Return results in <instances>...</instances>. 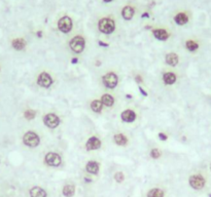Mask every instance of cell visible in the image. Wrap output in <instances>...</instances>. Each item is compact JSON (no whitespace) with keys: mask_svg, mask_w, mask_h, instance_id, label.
Returning <instances> with one entry per match:
<instances>
[{"mask_svg":"<svg viewBox=\"0 0 211 197\" xmlns=\"http://www.w3.org/2000/svg\"><path fill=\"white\" fill-rule=\"evenodd\" d=\"M116 29V24L111 19H102L99 22V30L104 34H111Z\"/></svg>","mask_w":211,"mask_h":197,"instance_id":"6da1fadb","label":"cell"},{"mask_svg":"<svg viewBox=\"0 0 211 197\" xmlns=\"http://www.w3.org/2000/svg\"><path fill=\"white\" fill-rule=\"evenodd\" d=\"M23 142L28 147H36L39 144V137L33 131H28L24 135Z\"/></svg>","mask_w":211,"mask_h":197,"instance_id":"7a4b0ae2","label":"cell"},{"mask_svg":"<svg viewBox=\"0 0 211 197\" xmlns=\"http://www.w3.org/2000/svg\"><path fill=\"white\" fill-rule=\"evenodd\" d=\"M85 39L81 36H76L72 38V40L70 41V48L76 54H79L84 50L85 48Z\"/></svg>","mask_w":211,"mask_h":197,"instance_id":"3957f363","label":"cell"},{"mask_svg":"<svg viewBox=\"0 0 211 197\" xmlns=\"http://www.w3.org/2000/svg\"><path fill=\"white\" fill-rule=\"evenodd\" d=\"M190 185L191 188L201 190L205 186V179L201 175H194L190 178Z\"/></svg>","mask_w":211,"mask_h":197,"instance_id":"277c9868","label":"cell"},{"mask_svg":"<svg viewBox=\"0 0 211 197\" xmlns=\"http://www.w3.org/2000/svg\"><path fill=\"white\" fill-rule=\"evenodd\" d=\"M58 28L63 33H68L72 29V21L69 17H63L58 23Z\"/></svg>","mask_w":211,"mask_h":197,"instance_id":"5b68a950","label":"cell"},{"mask_svg":"<svg viewBox=\"0 0 211 197\" xmlns=\"http://www.w3.org/2000/svg\"><path fill=\"white\" fill-rule=\"evenodd\" d=\"M117 76L114 73H108L103 76V83L108 88H114L117 85Z\"/></svg>","mask_w":211,"mask_h":197,"instance_id":"8992f818","label":"cell"},{"mask_svg":"<svg viewBox=\"0 0 211 197\" xmlns=\"http://www.w3.org/2000/svg\"><path fill=\"white\" fill-rule=\"evenodd\" d=\"M43 121H44V124H46V126L51 127V128L57 127L60 123V119H59L58 116L55 115V114H52V113L44 116Z\"/></svg>","mask_w":211,"mask_h":197,"instance_id":"52a82bcc","label":"cell"},{"mask_svg":"<svg viewBox=\"0 0 211 197\" xmlns=\"http://www.w3.org/2000/svg\"><path fill=\"white\" fill-rule=\"evenodd\" d=\"M46 162L50 166H59L61 164V157L59 154L51 152L47 153L46 156Z\"/></svg>","mask_w":211,"mask_h":197,"instance_id":"ba28073f","label":"cell"},{"mask_svg":"<svg viewBox=\"0 0 211 197\" xmlns=\"http://www.w3.org/2000/svg\"><path fill=\"white\" fill-rule=\"evenodd\" d=\"M37 83H38V85L42 86V88H50L53 83V79L49 74L43 72L40 74L39 77H38Z\"/></svg>","mask_w":211,"mask_h":197,"instance_id":"9c48e42d","label":"cell"},{"mask_svg":"<svg viewBox=\"0 0 211 197\" xmlns=\"http://www.w3.org/2000/svg\"><path fill=\"white\" fill-rule=\"evenodd\" d=\"M101 146V142L98 138L92 137L89 139V141L87 142V150H96L99 149Z\"/></svg>","mask_w":211,"mask_h":197,"instance_id":"30bf717a","label":"cell"},{"mask_svg":"<svg viewBox=\"0 0 211 197\" xmlns=\"http://www.w3.org/2000/svg\"><path fill=\"white\" fill-rule=\"evenodd\" d=\"M121 119L125 122H133L136 119V114L132 110H126L121 113Z\"/></svg>","mask_w":211,"mask_h":197,"instance_id":"8fae6325","label":"cell"},{"mask_svg":"<svg viewBox=\"0 0 211 197\" xmlns=\"http://www.w3.org/2000/svg\"><path fill=\"white\" fill-rule=\"evenodd\" d=\"M153 35L156 39L159 40H167L169 37L168 32L166 30H163V29H156V30H153Z\"/></svg>","mask_w":211,"mask_h":197,"instance_id":"7c38bea8","label":"cell"},{"mask_svg":"<svg viewBox=\"0 0 211 197\" xmlns=\"http://www.w3.org/2000/svg\"><path fill=\"white\" fill-rule=\"evenodd\" d=\"M31 197H46V192L40 187H34L30 190Z\"/></svg>","mask_w":211,"mask_h":197,"instance_id":"4fadbf2b","label":"cell"},{"mask_svg":"<svg viewBox=\"0 0 211 197\" xmlns=\"http://www.w3.org/2000/svg\"><path fill=\"white\" fill-rule=\"evenodd\" d=\"M86 169H87L88 173H93V175H97L99 172V164L96 161H90V162H88Z\"/></svg>","mask_w":211,"mask_h":197,"instance_id":"5bb4252c","label":"cell"},{"mask_svg":"<svg viewBox=\"0 0 211 197\" xmlns=\"http://www.w3.org/2000/svg\"><path fill=\"white\" fill-rule=\"evenodd\" d=\"M121 15H123V18L125 20H131L134 15V8L131 7V6H125L123 8V11H121Z\"/></svg>","mask_w":211,"mask_h":197,"instance_id":"9a60e30c","label":"cell"},{"mask_svg":"<svg viewBox=\"0 0 211 197\" xmlns=\"http://www.w3.org/2000/svg\"><path fill=\"white\" fill-rule=\"evenodd\" d=\"M166 63L170 66H176L178 64V57L176 54H168L166 57Z\"/></svg>","mask_w":211,"mask_h":197,"instance_id":"2e32d148","label":"cell"},{"mask_svg":"<svg viewBox=\"0 0 211 197\" xmlns=\"http://www.w3.org/2000/svg\"><path fill=\"white\" fill-rule=\"evenodd\" d=\"M174 21L176 22V24L177 25H184V24H187V23L188 22V18H187V15L183 14V12H180V14H178L175 15V18H174Z\"/></svg>","mask_w":211,"mask_h":197,"instance_id":"e0dca14e","label":"cell"},{"mask_svg":"<svg viewBox=\"0 0 211 197\" xmlns=\"http://www.w3.org/2000/svg\"><path fill=\"white\" fill-rule=\"evenodd\" d=\"M163 80H164L166 84L170 85V84H173V83L176 81V76H175V74L173 73H165L164 76H163Z\"/></svg>","mask_w":211,"mask_h":197,"instance_id":"ac0fdd59","label":"cell"},{"mask_svg":"<svg viewBox=\"0 0 211 197\" xmlns=\"http://www.w3.org/2000/svg\"><path fill=\"white\" fill-rule=\"evenodd\" d=\"M113 102H114V100L110 95L102 96V99H101L102 105H105V106H107V107H111V106L113 105Z\"/></svg>","mask_w":211,"mask_h":197,"instance_id":"d6986e66","label":"cell"},{"mask_svg":"<svg viewBox=\"0 0 211 197\" xmlns=\"http://www.w3.org/2000/svg\"><path fill=\"white\" fill-rule=\"evenodd\" d=\"M113 140L114 142H116V144L117 145H120V146H125L127 143H128V140H127V138L125 137L124 135H121V134H119V135H116L113 137Z\"/></svg>","mask_w":211,"mask_h":197,"instance_id":"ffe728a7","label":"cell"},{"mask_svg":"<svg viewBox=\"0 0 211 197\" xmlns=\"http://www.w3.org/2000/svg\"><path fill=\"white\" fill-rule=\"evenodd\" d=\"M25 45H26V43H25V40L22 39V38H18V39H15L14 41H12V47H14L15 49H17V50L23 49V48L25 47Z\"/></svg>","mask_w":211,"mask_h":197,"instance_id":"44dd1931","label":"cell"},{"mask_svg":"<svg viewBox=\"0 0 211 197\" xmlns=\"http://www.w3.org/2000/svg\"><path fill=\"white\" fill-rule=\"evenodd\" d=\"M74 192H75V188H74V186H73V185H66L63 188V194L65 195L66 197L73 196Z\"/></svg>","mask_w":211,"mask_h":197,"instance_id":"7402d4cb","label":"cell"},{"mask_svg":"<svg viewBox=\"0 0 211 197\" xmlns=\"http://www.w3.org/2000/svg\"><path fill=\"white\" fill-rule=\"evenodd\" d=\"M185 46H187V48L190 51H196L198 48H199V44L194 40H188L187 41V43H185Z\"/></svg>","mask_w":211,"mask_h":197,"instance_id":"603a6c76","label":"cell"},{"mask_svg":"<svg viewBox=\"0 0 211 197\" xmlns=\"http://www.w3.org/2000/svg\"><path fill=\"white\" fill-rule=\"evenodd\" d=\"M147 197H164V192L162 191L161 189H152L151 191L148 192Z\"/></svg>","mask_w":211,"mask_h":197,"instance_id":"cb8c5ba5","label":"cell"},{"mask_svg":"<svg viewBox=\"0 0 211 197\" xmlns=\"http://www.w3.org/2000/svg\"><path fill=\"white\" fill-rule=\"evenodd\" d=\"M91 108L94 112H97L99 113L102 110V103L100 101H98V100H95V101L92 102L91 104Z\"/></svg>","mask_w":211,"mask_h":197,"instance_id":"d4e9b609","label":"cell"},{"mask_svg":"<svg viewBox=\"0 0 211 197\" xmlns=\"http://www.w3.org/2000/svg\"><path fill=\"white\" fill-rule=\"evenodd\" d=\"M35 115H36V113H35V111H32V110H28V111L25 112V118L28 119V120H31V119H33L35 117Z\"/></svg>","mask_w":211,"mask_h":197,"instance_id":"484cf974","label":"cell"},{"mask_svg":"<svg viewBox=\"0 0 211 197\" xmlns=\"http://www.w3.org/2000/svg\"><path fill=\"white\" fill-rule=\"evenodd\" d=\"M124 179H125V177H124L123 173L119 172V173H116V175H114V180H116L117 183H121L124 181Z\"/></svg>","mask_w":211,"mask_h":197,"instance_id":"4316f807","label":"cell"},{"mask_svg":"<svg viewBox=\"0 0 211 197\" xmlns=\"http://www.w3.org/2000/svg\"><path fill=\"white\" fill-rule=\"evenodd\" d=\"M151 156L152 158H159L160 156H161V153H160V151L158 149H152V152H151Z\"/></svg>","mask_w":211,"mask_h":197,"instance_id":"83f0119b","label":"cell"},{"mask_svg":"<svg viewBox=\"0 0 211 197\" xmlns=\"http://www.w3.org/2000/svg\"><path fill=\"white\" fill-rule=\"evenodd\" d=\"M159 137H160V139H161V140H167V135H166L160 134V135H159Z\"/></svg>","mask_w":211,"mask_h":197,"instance_id":"f1b7e54d","label":"cell"},{"mask_svg":"<svg viewBox=\"0 0 211 197\" xmlns=\"http://www.w3.org/2000/svg\"><path fill=\"white\" fill-rule=\"evenodd\" d=\"M136 79H137V80H136L137 82H141V81H142V80H141V77H140V76H137V77H136Z\"/></svg>","mask_w":211,"mask_h":197,"instance_id":"f546056e","label":"cell"},{"mask_svg":"<svg viewBox=\"0 0 211 197\" xmlns=\"http://www.w3.org/2000/svg\"><path fill=\"white\" fill-rule=\"evenodd\" d=\"M139 89H140V92H141L143 93V95H144V96H146V92H144V90H143L142 88H139Z\"/></svg>","mask_w":211,"mask_h":197,"instance_id":"4dcf8cb0","label":"cell"},{"mask_svg":"<svg viewBox=\"0 0 211 197\" xmlns=\"http://www.w3.org/2000/svg\"><path fill=\"white\" fill-rule=\"evenodd\" d=\"M76 62H77V60H76V59H74V60H72V63H76Z\"/></svg>","mask_w":211,"mask_h":197,"instance_id":"1f68e13d","label":"cell"},{"mask_svg":"<svg viewBox=\"0 0 211 197\" xmlns=\"http://www.w3.org/2000/svg\"><path fill=\"white\" fill-rule=\"evenodd\" d=\"M105 2H110V1H112V0H104Z\"/></svg>","mask_w":211,"mask_h":197,"instance_id":"d6a6232c","label":"cell"},{"mask_svg":"<svg viewBox=\"0 0 211 197\" xmlns=\"http://www.w3.org/2000/svg\"><path fill=\"white\" fill-rule=\"evenodd\" d=\"M210 170H211V163H210Z\"/></svg>","mask_w":211,"mask_h":197,"instance_id":"836d02e7","label":"cell"}]
</instances>
